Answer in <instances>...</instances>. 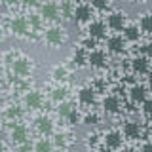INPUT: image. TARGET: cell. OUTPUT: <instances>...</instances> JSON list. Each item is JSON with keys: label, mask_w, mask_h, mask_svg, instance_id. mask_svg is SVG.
I'll return each mask as SVG.
<instances>
[{"label": "cell", "mask_w": 152, "mask_h": 152, "mask_svg": "<svg viewBox=\"0 0 152 152\" xmlns=\"http://www.w3.org/2000/svg\"><path fill=\"white\" fill-rule=\"evenodd\" d=\"M31 127L27 126L25 122H17V124H10L8 126V139L15 145H23V142L31 141Z\"/></svg>", "instance_id": "6da1fadb"}, {"label": "cell", "mask_w": 152, "mask_h": 152, "mask_svg": "<svg viewBox=\"0 0 152 152\" xmlns=\"http://www.w3.org/2000/svg\"><path fill=\"white\" fill-rule=\"evenodd\" d=\"M10 70L15 78H28V74L32 72V59L25 55H15L10 63Z\"/></svg>", "instance_id": "7a4b0ae2"}, {"label": "cell", "mask_w": 152, "mask_h": 152, "mask_svg": "<svg viewBox=\"0 0 152 152\" xmlns=\"http://www.w3.org/2000/svg\"><path fill=\"white\" fill-rule=\"evenodd\" d=\"M44 40H46L48 46L57 48V46L65 44V40H66V31H65L61 25L53 23V25H50V27L44 28Z\"/></svg>", "instance_id": "3957f363"}, {"label": "cell", "mask_w": 152, "mask_h": 152, "mask_svg": "<svg viewBox=\"0 0 152 152\" xmlns=\"http://www.w3.org/2000/svg\"><path fill=\"white\" fill-rule=\"evenodd\" d=\"M10 31L12 34H15L19 38H27L32 34V27H31V21H28L27 15H15L12 17L10 21Z\"/></svg>", "instance_id": "277c9868"}, {"label": "cell", "mask_w": 152, "mask_h": 152, "mask_svg": "<svg viewBox=\"0 0 152 152\" xmlns=\"http://www.w3.org/2000/svg\"><path fill=\"white\" fill-rule=\"evenodd\" d=\"M32 126H34V129L40 133L42 137H51L55 135V122L51 116H48V114H38V116L32 120Z\"/></svg>", "instance_id": "5b68a950"}, {"label": "cell", "mask_w": 152, "mask_h": 152, "mask_svg": "<svg viewBox=\"0 0 152 152\" xmlns=\"http://www.w3.org/2000/svg\"><path fill=\"white\" fill-rule=\"evenodd\" d=\"M23 107L31 108V110H38V108L44 107V93L38 91V89L28 88L23 93Z\"/></svg>", "instance_id": "8992f818"}, {"label": "cell", "mask_w": 152, "mask_h": 152, "mask_svg": "<svg viewBox=\"0 0 152 152\" xmlns=\"http://www.w3.org/2000/svg\"><path fill=\"white\" fill-rule=\"evenodd\" d=\"M93 6L91 4H88V2H80V4H76V10H74V21L76 23H91L93 21Z\"/></svg>", "instance_id": "52a82bcc"}, {"label": "cell", "mask_w": 152, "mask_h": 152, "mask_svg": "<svg viewBox=\"0 0 152 152\" xmlns=\"http://www.w3.org/2000/svg\"><path fill=\"white\" fill-rule=\"evenodd\" d=\"M38 13L42 15L44 21H50L53 25V21H57L61 17V8L57 2H44V4H40V12Z\"/></svg>", "instance_id": "ba28073f"}, {"label": "cell", "mask_w": 152, "mask_h": 152, "mask_svg": "<svg viewBox=\"0 0 152 152\" xmlns=\"http://www.w3.org/2000/svg\"><path fill=\"white\" fill-rule=\"evenodd\" d=\"M126 25H127V17L120 10H112L107 15V27L110 28V31H124Z\"/></svg>", "instance_id": "9c48e42d"}, {"label": "cell", "mask_w": 152, "mask_h": 152, "mask_svg": "<svg viewBox=\"0 0 152 152\" xmlns=\"http://www.w3.org/2000/svg\"><path fill=\"white\" fill-rule=\"evenodd\" d=\"M122 135H124V133L120 129H108L103 135V145L107 146V148H110V150L122 148V145H124V137Z\"/></svg>", "instance_id": "30bf717a"}, {"label": "cell", "mask_w": 152, "mask_h": 152, "mask_svg": "<svg viewBox=\"0 0 152 152\" xmlns=\"http://www.w3.org/2000/svg\"><path fill=\"white\" fill-rule=\"evenodd\" d=\"M107 28H108V27H107V21H103V19H93L91 23H88V25H86L88 36L95 38V40L107 36Z\"/></svg>", "instance_id": "8fae6325"}, {"label": "cell", "mask_w": 152, "mask_h": 152, "mask_svg": "<svg viewBox=\"0 0 152 152\" xmlns=\"http://www.w3.org/2000/svg\"><path fill=\"white\" fill-rule=\"evenodd\" d=\"M23 114H25V110H23V107L19 103H12V104H6V107H4V120L10 122V124L21 122Z\"/></svg>", "instance_id": "7c38bea8"}, {"label": "cell", "mask_w": 152, "mask_h": 152, "mask_svg": "<svg viewBox=\"0 0 152 152\" xmlns=\"http://www.w3.org/2000/svg\"><path fill=\"white\" fill-rule=\"evenodd\" d=\"M97 99V89L93 86H82L78 89V103L80 104H93Z\"/></svg>", "instance_id": "4fadbf2b"}, {"label": "cell", "mask_w": 152, "mask_h": 152, "mask_svg": "<svg viewBox=\"0 0 152 152\" xmlns=\"http://www.w3.org/2000/svg\"><path fill=\"white\" fill-rule=\"evenodd\" d=\"M131 70L135 74H148L150 72V59L145 55H137L131 59Z\"/></svg>", "instance_id": "5bb4252c"}, {"label": "cell", "mask_w": 152, "mask_h": 152, "mask_svg": "<svg viewBox=\"0 0 152 152\" xmlns=\"http://www.w3.org/2000/svg\"><path fill=\"white\" fill-rule=\"evenodd\" d=\"M103 110L107 112V114H116V112H120V107H122V103H120V97L118 95H104L103 97Z\"/></svg>", "instance_id": "9a60e30c"}, {"label": "cell", "mask_w": 152, "mask_h": 152, "mask_svg": "<svg viewBox=\"0 0 152 152\" xmlns=\"http://www.w3.org/2000/svg\"><path fill=\"white\" fill-rule=\"evenodd\" d=\"M107 50L110 53H122L126 50V38L122 34H112L107 38Z\"/></svg>", "instance_id": "2e32d148"}, {"label": "cell", "mask_w": 152, "mask_h": 152, "mask_svg": "<svg viewBox=\"0 0 152 152\" xmlns=\"http://www.w3.org/2000/svg\"><path fill=\"white\" fill-rule=\"evenodd\" d=\"M122 133H124V137H127V139H131V141L139 139L141 137V124L137 120H127L122 127Z\"/></svg>", "instance_id": "e0dca14e"}, {"label": "cell", "mask_w": 152, "mask_h": 152, "mask_svg": "<svg viewBox=\"0 0 152 152\" xmlns=\"http://www.w3.org/2000/svg\"><path fill=\"white\" fill-rule=\"evenodd\" d=\"M88 65H91L93 69H103V66L107 65V51L101 50V48L89 51V61H88Z\"/></svg>", "instance_id": "ac0fdd59"}, {"label": "cell", "mask_w": 152, "mask_h": 152, "mask_svg": "<svg viewBox=\"0 0 152 152\" xmlns=\"http://www.w3.org/2000/svg\"><path fill=\"white\" fill-rule=\"evenodd\" d=\"M129 99L133 103H145L146 99H148V95H146V86L133 84L129 88Z\"/></svg>", "instance_id": "d6986e66"}, {"label": "cell", "mask_w": 152, "mask_h": 152, "mask_svg": "<svg viewBox=\"0 0 152 152\" xmlns=\"http://www.w3.org/2000/svg\"><path fill=\"white\" fill-rule=\"evenodd\" d=\"M66 95H69V88L63 86V84H57V86H53V88L50 89V99L53 103H57V104L65 103L66 101Z\"/></svg>", "instance_id": "ffe728a7"}, {"label": "cell", "mask_w": 152, "mask_h": 152, "mask_svg": "<svg viewBox=\"0 0 152 152\" xmlns=\"http://www.w3.org/2000/svg\"><path fill=\"white\" fill-rule=\"evenodd\" d=\"M122 36L126 38V42H137L141 36V28L137 23H127L126 28L122 31Z\"/></svg>", "instance_id": "44dd1931"}, {"label": "cell", "mask_w": 152, "mask_h": 152, "mask_svg": "<svg viewBox=\"0 0 152 152\" xmlns=\"http://www.w3.org/2000/svg\"><path fill=\"white\" fill-rule=\"evenodd\" d=\"M88 61H89V51L88 50H84V48H76V50L72 51V63L76 66L88 65Z\"/></svg>", "instance_id": "7402d4cb"}, {"label": "cell", "mask_w": 152, "mask_h": 152, "mask_svg": "<svg viewBox=\"0 0 152 152\" xmlns=\"http://www.w3.org/2000/svg\"><path fill=\"white\" fill-rule=\"evenodd\" d=\"M74 110H76V104L72 101H65V103L57 104V114H59V118H63V120H66Z\"/></svg>", "instance_id": "603a6c76"}, {"label": "cell", "mask_w": 152, "mask_h": 152, "mask_svg": "<svg viewBox=\"0 0 152 152\" xmlns=\"http://www.w3.org/2000/svg\"><path fill=\"white\" fill-rule=\"evenodd\" d=\"M34 152H55L53 141H51V139H46V137L38 139L34 142Z\"/></svg>", "instance_id": "cb8c5ba5"}, {"label": "cell", "mask_w": 152, "mask_h": 152, "mask_svg": "<svg viewBox=\"0 0 152 152\" xmlns=\"http://www.w3.org/2000/svg\"><path fill=\"white\" fill-rule=\"evenodd\" d=\"M139 28L141 32H152V12H145L139 17Z\"/></svg>", "instance_id": "d4e9b609"}, {"label": "cell", "mask_w": 152, "mask_h": 152, "mask_svg": "<svg viewBox=\"0 0 152 152\" xmlns=\"http://www.w3.org/2000/svg\"><path fill=\"white\" fill-rule=\"evenodd\" d=\"M69 76V70H66V66L65 65H55L53 69H51V78L53 80H57V82H63V80Z\"/></svg>", "instance_id": "484cf974"}, {"label": "cell", "mask_w": 152, "mask_h": 152, "mask_svg": "<svg viewBox=\"0 0 152 152\" xmlns=\"http://www.w3.org/2000/svg\"><path fill=\"white\" fill-rule=\"evenodd\" d=\"M27 17H28V21H31L32 32H40V31H42V21H44L40 13H34V12H31V13H27Z\"/></svg>", "instance_id": "4316f807"}, {"label": "cell", "mask_w": 152, "mask_h": 152, "mask_svg": "<svg viewBox=\"0 0 152 152\" xmlns=\"http://www.w3.org/2000/svg\"><path fill=\"white\" fill-rule=\"evenodd\" d=\"M59 8H61V15L66 17V19H70V17H74V10H76V2H61L59 4Z\"/></svg>", "instance_id": "83f0119b"}, {"label": "cell", "mask_w": 152, "mask_h": 152, "mask_svg": "<svg viewBox=\"0 0 152 152\" xmlns=\"http://www.w3.org/2000/svg\"><path fill=\"white\" fill-rule=\"evenodd\" d=\"M99 122H101V116H99V112H95V110H88L82 116V124H86V126H97Z\"/></svg>", "instance_id": "f1b7e54d"}, {"label": "cell", "mask_w": 152, "mask_h": 152, "mask_svg": "<svg viewBox=\"0 0 152 152\" xmlns=\"http://www.w3.org/2000/svg\"><path fill=\"white\" fill-rule=\"evenodd\" d=\"M66 137L69 135H65V133H55L53 135V145H55V148H66Z\"/></svg>", "instance_id": "f546056e"}, {"label": "cell", "mask_w": 152, "mask_h": 152, "mask_svg": "<svg viewBox=\"0 0 152 152\" xmlns=\"http://www.w3.org/2000/svg\"><path fill=\"white\" fill-rule=\"evenodd\" d=\"M80 46H82L84 50H88V51H93V50H97V40H95V38H91V36H86Z\"/></svg>", "instance_id": "4dcf8cb0"}, {"label": "cell", "mask_w": 152, "mask_h": 152, "mask_svg": "<svg viewBox=\"0 0 152 152\" xmlns=\"http://www.w3.org/2000/svg\"><path fill=\"white\" fill-rule=\"evenodd\" d=\"M15 152H34V142H31V141L23 142V145H19V146H17V150H15Z\"/></svg>", "instance_id": "1f68e13d"}, {"label": "cell", "mask_w": 152, "mask_h": 152, "mask_svg": "<svg viewBox=\"0 0 152 152\" xmlns=\"http://www.w3.org/2000/svg\"><path fill=\"white\" fill-rule=\"evenodd\" d=\"M141 55H145V57H152V42H145V44L141 46Z\"/></svg>", "instance_id": "d6a6232c"}, {"label": "cell", "mask_w": 152, "mask_h": 152, "mask_svg": "<svg viewBox=\"0 0 152 152\" xmlns=\"http://www.w3.org/2000/svg\"><path fill=\"white\" fill-rule=\"evenodd\" d=\"M66 122H69L70 126H76L78 122H82V116H80V112H78V110H74L69 118H66Z\"/></svg>", "instance_id": "836d02e7"}, {"label": "cell", "mask_w": 152, "mask_h": 152, "mask_svg": "<svg viewBox=\"0 0 152 152\" xmlns=\"http://www.w3.org/2000/svg\"><path fill=\"white\" fill-rule=\"evenodd\" d=\"M142 112H145L148 118L152 116V97H148L145 103H142Z\"/></svg>", "instance_id": "e575fe53"}, {"label": "cell", "mask_w": 152, "mask_h": 152, "mask_svg": "<svg viewBox=\"0 0 152 152\" xmlns=\"http://www.w3.org/2000/svg\"><path fill=\"white\" fill-rule=\"evenodd\" d=\"M91 6H93V10H107L108 6H110V4L104 2V0H93Z\"/></svg>", "instance_id": "d590c367"}, {"label": "cell", "mask_w": 152, "mask_h": 152, "mask_svg": "<svg viewBox=\"0 0 152 152\" xmlns=\"http://www.w3.org/2000/svg\"><path fill=\"white\" fill-rule=\"evenodd\" d=\"M86 142H88V146H95L99 142V133H89L88 139H86Z\"/></svg>", "instance_id": "8d00e7d4"}, {"label": "cell", "mask_w": 152, "mask_h": 152, "mask_svg": "<svg viewBox=\"0 0 152 152\" xmlns=\"http://www.w3.org/2000/svg\"><path fill=\"white\" fill-rule=\"evenodd\" d=\"M141 152H152V141H146L145 145L141 146Z\"/></svg>", "instance_id": "74e56055"}, {"label": "cell", "mask_w": 152, "mask_h": 152, "mask_svg": "<svg viewBox=\"0 0 152 152\" xmlns=\"http://www.w3.org/2000/svg\"><path fill=\"white\" fill-rule=\"evenodd\" d=\"M148 86H150V88H152V70H150V72H148Z\"/></svg>", "instance_id": "f35d334b"}]
</instances>
